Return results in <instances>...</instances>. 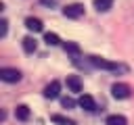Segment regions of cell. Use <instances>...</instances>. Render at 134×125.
<instances>
[{
  "instance_id": "cell-1",
  "label": "cell",
  "mask_w": 134,
  "mask_h": 125,
  "mask_svg": "<svg viewBox=\"0 0 134 125\" xmlns=\"http://www.w3.org/2000/svg\"><path fill=\"white\" fill-rule=\"evenodd\" d=\"M92 67H98V69H107V71H115V73H126L128 67L121 65V63H111L107 58H100V56H90L88 58Z\"/></svg>"
},
{
  "instance_id": "cell-2",
  "label": "cell",
  "mask_w": 134,
  "mask_h": 125,
  "mask_svg": "<svg viewBox=\"0 0 134 125\" xmlns=\"http://www.w3.org/2000/svg\"><path fill=\"white\" fill-rule=\"evenodd\" d=\"M0 79L6 81V83H17V81H21V71L4 67V69H0Z\"/></svg>"
},
{
  "instance_id": "cell-3",
  "label": "cell",
  "mask_w": 134,
  "mask_h": 125,
  "mask_svg": "<svg viewBox=\"0 0 134 125\" xmlns=\"http://www.w3.org/2000/svg\"><path fill=\"white\" fill-rule=\"evenodd\" d=\"M111 94H113V98H117V100H126V98H130V85H128V83H113Z\"/></svg>"
},
{
  "instance_id": "cell-4",
  "label": "cell",
  "mask_w": 134,
  "mask_h": 125,
  "mask_svg": "<svg viewBox=\"0 0 134 125\" xmlns=\"http://www.w3.org/2000/svg\"><path fill=\"white\" fill-rule=\"evenodd\" d=\"M63 15L67 17V19H80L82 15H84V6L82 4H67L65 8H63Z\"/></svg>"
},
{
  "instance_id": "cell-5",
  "label": "cell",
  "mask_w": 134,
  "mask_h": 125,
  "mask_svg": "<svg viewBox=\"0 0 134 125\" xmlns=\"http://www.w3.org/2000/svg\"><path fill=\"white\" fill-rule=\"evenodd\" d=\"M59 94H61V83H59V81H50V83L44 88V98L54 100V98H59Z\"/></svg>"
},
{
  "instance_id": "cell-6",
  "label": "cell",
  "mask_w": 134,
  "mask_h": 125,
  "mask_svg": "<svg viewBox=\"0 0 134 125\" xmlns=\"http://www.w3.org/2000/svg\"><path fill=\"white\" fill-rule=\"evenodd\" d=\"M25 27H27L29 31H34V33H38V31H42V29H44L42 21H40V19H36V17H27V19H25Z\"/></svg>"
},
{
  "instance_id": "cell-7",
  "label": "cell",
  "mask_w": 134,
  "mask_h": 125,
  "mask_svg": "<svg viewBox=\"0 0 134 125\" xmlns=\"http://www.w3.org/2000/svg\"><path fill=\"white\" fill-rule=\"evenodd\" d=\"M77 104H80V106H82L84 110H94V108H96V104H94V98H92V96H88V94L80 96Z\"/></svg>"
},
{
  "instance_id": "cell-8",
  "label": "cell",
  "mask_w": 134,
  "mask_h": 125,
  "mask_svg": "<svg viewBox=\"0 0 134 125\" xmlns=\"http://www.w3.org/2000/svg\"><path fill=\"white\" fill-rule=\"evenodd\" d=\"M67 88H69L71 92H82V81H80V77L69 75V77H67Z\"/></svg>"
},
{
  "instance_id": "cell-9",
  "label": "cell",
  "mask_w": 134,
  "mask_h": 125,
  "mask_svg": "<svg viewBox=\"0 0 134 125\" xmlns=\"http://www.w3.org/2000/svg\"><path fill=\"white\" fill-rule=\"evenodd\" d=\"M15 117H17L19 121H27V119H29V108H27L25 104H19V106L15 108Z\"/></svg>"
},
{
  "instance_id": "cell-10",
  "label": "cell",
  "mask_w": 134,
  "mask_h": 125,
  "mask_svg": "<svg viewBox=\"0 0 134 125\" xmlns=\"http://www.w3.org/2000/svg\"><path fill=\"white\" fill-rule=\"evenodd\" d=\"M105 123H107V125H128V121H126L124 115H109Z\"/></svg>"
},
{
  "instance_id": "cell-11",
  "label": "cell",
  "mask_w": 134,
  "mask_h": 125,
  "mask_svg": "<svg viewBox=\"0 0 134 125\" xmlns=\"http://www.w3.org/2000/svg\"><path fill=\"white\" fill-rule=\"evenodd\" d=\"M111 6H113V0H94V8L98 12H107Z\"/></svg>"
},
{
  "instance_id": "cell-12",
  "label": "cell",
  "mask_w": 134,
  "mask_h": 125,
  "mask_svg": "<svg viewBox=\"0 0 134 125\" xmlns=\"http://www.w3.org/2000/svg\"><path fill=\"white\" fill-rule=\"evenodd\" d=\"M65 52H69V54L73 56V60L80 58V46L73 44V42H67V44H65Z\"/></svg>"
},
{
  "instance_id": "cell-13",
  "label": "cell",
  "mask_w": 134,
  "mask_h": 125,
  "mask_svg": "<svg viewBox=\"0 0 134 125\" xmlns=\"http://www.w3.org/2000/svg\"><path fill=\"white\" fill-rule=\"evenodd\" d=\"M23 50H25V52H29V54H31V52H36V40H34V38H29V35H27V38H23Z\"/></svg>"
},
{
  "instance_id": "cell-14",
  "label": "cell",
  "mask_w": 134,
  "mask_h": 125,
  "mask_svg": "<svg viewBox=\"0 0 134 125\" xmlns=\"http://www.w3.org/2000/svg\"><path fill=\"white\" fill-rule=\"evenodd\" d=\"M50 121H52V123H57V125H73V121H71V119H67V117H63V115H52V117H50Z\"/></svg>"
},
{
  "instance_id": "cell-15",
  "label": "cell",
  "mask_w": 134,
  "mask_h": 125,
  "mask_svg": "<svg viewBox=\"0 0 134 125\" xmlns=\"http://www.w3.org/2000/svg\"><path fill=\"white\" fill-rule=\"evenodd\" d=\"M44 42H46L48 46H57L61 40H59V35H57V33H46V35H44Z\"/></svg>"
},
{
  "instance_id": "cell-16",
  "label": "cell",
  "mask_w": 134,
  "mask_h": 125,
  "mask_svg": "<svg viewBox=\"0 0 134 125\" xmlns=\"http://www.w3.org/2000/svg\"><path fill=\"white\" fill-rule=\"evenodd\" d=\"M61 104H63V108H73V106H75V100L65 96V98H61Z\"/></svg>"
},
{
  "instance_id": "cell-17",
  "label": "cell",
  "mask_w": 134,
  "mask_h": 125,
  "mask_svg": "<svg viewBox=\"0 0 134 125\" xmlns=\"http://www.w3.org/2000/svg\"><path fill=\"white\" fill-rule=\"evenodd\" d=\"M6 31H8V21H6V19H2V21H0V38H4V35H6Z\"/></svg>"
},
{
  "instance_id": "cell-18",
  "label": "cell",
  "mask_w": 134,
  "mask_h": 125,
  "mask_svg": "<svg viewBox=\"0 0 134 125\" xmlns=\"http://www.w3.org/2000/svg\"><path fill=\"white\" fill-rule=\"evenodd\" d=\"M59 0H42V4H46V6H54Z\"/></svg>"
}]
</instances>
